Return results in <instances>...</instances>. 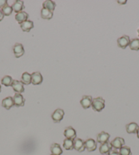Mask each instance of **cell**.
I'll list each match as a JSON object with an SVG mask.
<instances>
[{
  "label": "cell",
  "instance_id": "6da1fadb",
  "mask_svg": "<svg viewBox=\"0 0 139 155\" xmlns=\"http://www.w3.org/2000/svg\"><path fill=\"white\" fill-rule=\"evenodd\" d=\"M92 107L93 111L100 112L105 107V101L102 97H97L93 98Z\"/></svg>",
  "mask_w": 139,
  "mask_h": 155
},
{
  "label": "cell",
  "instance_id": "7a4b0ae2",
  "mask_svg": "<svg viewBox=\"0 0 139 155\" xmlns=\"http://www.w3.org/2000/svg\"><path fill=\"white\" fill-rule=\"evenodd\" d=\"M64 111L61 109H57L56 110L53 112L51 117L53 120V122L55 123L60 122L61 120H63V117L64 116Z\"/></svg>",
  "mask_w": 139,
  "mask_h": 155
},
{
  "label": "cell",
  "instance_id": "3957f363",
  "mask_svg": "<svg viewBox=\"0 0 139 155\" xmlns=\"http://www.w3.org/2000/svg\"><path fill=\"white\" fill-rule=\"evenodd\" d=\"M130 42V37L128 36H123L121 38L117 39V45L121 49H125L128 46H129Z\"/></svg>",
  "mask_w": 139,
  "mask_h": 155
},
{
  "label": "cell",
  "instance_id": "277c9868",
  "mask_svg": "<svg viewBox=\"0 0 139 155\" xmlns=\"http://www.w3.org/2000/svg\"><path fill=\"white\" fill-rule=\"evenodd\" d=\"M23 85L24 84L21 81H18V80H13V82L11 86L16 93L21 94V93L24 92V91H25V88H24Z\"/></svg>",
  "mask_w": 139,
  "mask_h": 155
},
{
  "label": "cell",
  "instance_id": "5b68a950",
  "mask_svg": "<svg viewBox=\"0 0 139 155\" xmlns=\"http://www.w3.org/2000/svg\"><path fill=\"white\" fill-rule=\"evenodd\" d=\"M73 144H74V149H75L76 151L79 152H83L85 150V141L82 140L80 138H75L73 140Z\"/></svg>",
  "mask_w": 139,
  "mask_h": 155
},
{
  "label": "cell",
  "instance_id": "8992f818",
  "mask_svg": "<svg viewBox=\"0 0 139 155\" xmlns=\"http://www.w3.org/2000/svg\"><path fill=\"white\" fill-rule=\"evenodd\" d=\"M13 52L15 57L17 58H19L21 56H23L25 53V49L22 44L16 43L13 47Z\"/></svg>",
  "mask_w": 139,
  "mask_h": 155
},
{
  "label": "cell",
  "instance_id": "52a82bcc",
  "mask_svg": "<svg viewBox=\"0 0 139 155\" xmlns=\"http://www.w3.org/2000/svg\"><path fill=\"white\" fill-rule=\"evenodd\" d=\"M12 98L13 101H14L15 106L17 107H23L25 105V100L21 94L16 93Z\"/></svg>",
  "mask_w": 139,
  "mask_h": 155
},
{
  "label": "cell",
  "instance_id": "ba28073f",
  "mask_svg": "<svg viewBox=\"0 0 139 155\" xmlns=\"http://www.w3.org/2000/svg\"><path fill=\"white\" fill-rule=\"evenodd\" d=\"M63 135L66 139L74 140L76 137V132L72 127H68L66 128L65 130H64Z\"/></svg>",
  "mask_w": 139,
  "mask_h": 155
},
{
  "label": "cell",
  "instance_id": "9c48e42d",
  "mask_svg": "<svg viewBox=\"0 0 139 155\" xmlns=\"http://www.w3.org/2000/svg\"><path fill=\"white\" fill-rule=\"evenodd\" d=\"M93 98L91 96H83L82 99L80 101V103L82 106V107L86 109L89 108L92 105Z\"/></svg>",
  "mask_w": 139,
  "mask_h": 155
},
{
  "label": "cell",
  "instance_id": "30bf717a",
  "mask_svg": "<svg viewBox=\"0 0 139 155\" xmlns=\"http://www.w3.org/2000/svg\"><path fill=\"white\" fill-rule=\"evenodd\" d=\"M43 81V77L39 72H34L31 74V84L35 85L41 84Z\"/></svg>",
  "mask_w": 139,
  "mask_h": 155
},
{
  "label": "cell",
  "instance_id": "8fae6325",
  "mask_svg": "<svg viewBox=\"0 0 139 155\" xmlns=\"http://www.w3.org/2000/svg\"><path fill=\"white\" fill-rule=\"evenodd\" d=\"M85 147L88 152L95 151L97 148V144L93 139H88L85 141Z\"/></svg>",
  "mask_w": 139,
  "mask_h": 155
},
{
  "label": "cell",
  "instance_id": "7c38bea8",
  "mask_svg": "<svg viewBox=\"0 0 139 155\" xmlns=\"http://www.w3.org/2000/svg\"><path fill=\"white\" fill-rule=\"evenodd\" d=\"M112 148L115 149H120L124 146L125 140L121 137H116L111 142Z\"/></svg>",
  "mask_w": 139,
  "mask_h": 155
},
{
  "label": "cell",
  "instance_id": "4fadbf2b",
  "mask_svg": "<svg viewBox=\"0 0 139 155\" xmlns=\"http://www.w3.org/2000/svg\"><path fill=\"white\" fill-rule=\"evenodd\" d=\"M2 106L6 109H7V110H9V109H11L13 106H15L13 98L11 97H8L6 98H5L4 99L2 100Z\"/></svg>",
  "mask_w": 139,
  "mask_h": 155
},
{
  "label": "cell",
  "instance_id": "5bb4252c",
  "mask_svg": "<svg viewBox=\"0 0 139 155\" xmlns=\"http://www.w3.org/2000/svg\"><path fill=\"white\" fill-rule=\"evenodd\" d=\"M28 18H29V15L26 12H24V11L18 12L15 15V19L19 24L23 23V22H25V21H27Z\"/></svg>",
  "mask_w": 139,
  "mask_h": 155
},
{
  "label": "cell",
  "instance_id": "9a60e30c",
  "mask_svg": "<svg viewBox=\"0 0 139 155\" xmlns=\"http://www.w3.org/2000/svg\"><path fill=\"white\" fill-rule=\"evenodd\" d=\"M12 8L13 9V11H15L17 13L22 12L23 10L25 9L23 2L21 1V0H17V1H15L14 2V4H12Z\"/></svg>",
  "mask_w": 139,
  "mask_h": 155
},
{
  "label": "cell",
  "instance_id": "2e32d148",
  "mask_svg": "<svg viewBox=\"0 0 139 155\" xmlns=\"http://www.w3.org/2000/svg\"><path fill=\"white\" fill-rule=\"evenodd\" d=\"M109 138H110V135L106 132H101L99 133L97 136V142L101 144L108 142Z\"/></svg>",
  "mask_w": 139,
  "mask_h": 155
},
{
  "label": "cell",
  "instance_id": "e0dca14e",
  "mask_svg": "<svg viewBox=\"0 0 139 155\" xmlns=\"http://www.w3.org/2000/svg\"><path fill=\"white\" fill-rule=\"evenodd\" d=\"M20 26H21V28L22 29V30L23 31H25V32H29V31H30L31 29H33L34 27V23L32 22L31 21H29V20L26 21L23 23L20 24Z\"/></svg>",
  "mask_w": 139,
  "mask_h": 155
},
{
  "label": "cell",
  "instance_id": "ac0fdd59",
  "mask_svg": "<svg viewBox=\"0 0 139 155\" xmlns=\"http://www.w3.org/2000/svg\"><path fill=\"white\" fill-rule=\"evenodd\" d=\"M112 150V146L111 143L106 142L104 143L101 144V146H100V148H99V150H100V152L102 154H108Z\"/></svg>",
  "mask_w": 139,
  "mask_h": 155
},
{
  "label": "cell",
  "instance_id": "d6986e66",
  "mask_svg": "<svg viewBox=\"0 0 139 155\" xmlns=\"http://www.w3.org/2000/svg\"><path fill=\"white\" fill-rule=\"evenodd\" d=\"M139 128L138 125L135 122H131L130 124H128L125 127L126 129V131L129 134H132V133H136L138 129Z\"/></svg>",
  "mask_w": 139,
  "mask_h": 155
},
{
  "label": "cell",
  "instance_id": "ffe728a7",
  "mask_svg": "<svg viewBox=\"0 0 139 155\" xmlns=\"http://www.w3.org/2000/svg\"><path fill=\"white\" fill-rule=\"evenodd\" d=\"M50 152L53 155H61L63 153L62 149L61 148V146L58 143H53L50 146Z\"/></svg>",
  "mask_w": 139,
  "mask_h": 155
},
{
  "label": "cell",
  "instance_id": "44dd1931",
  "mask_svg": "<svg viewBox=\"0 0 139 155\" xmlns=\"http://www.w3.org/2000/svg\"><path fill=\"white\" fill-rule=\"evenodd\" d=\"M42 6H43V8L53 12L56 7V4L54 2L51 1V0H47V1L44 2V3L42 4Z\"/></svg>",
  "mask_w": 139,
  "mask_h": 155
},
{
  "label": "cell",
  "instance_id": "7402d4cb",
  "mask_svg": "<svg viewBox=\"0 0 139 155\" xmlns=\"http://www.w3.org/2000/svg\"><path fill=\"white\" fill-rule=\"evenodd\" d=\"M53 16V12H51L50 11V10H48L44 8H42L41 10V17L43 18V19L50 20L52 18Z\"/></svg>",
  "mask_w": 139,
  "mask_h": 155
},
{
  "label": "cell",
  "instance_id": "603a6c76",
  "mask_svg": "<svg viewBox=\"0 0 139 155\" xmlns=\"http://www.w3.org/2000/svg\"><path fill=\"white\" fill-rule=\"evenodd\" d=\"M21 82L25 85H29L31 83V74L28 73H23L22 77H21Z\"/></svg>",
  "mask_w": 139,
  "mask_h": 155
},
{
  "label": "cell",
  "instance_id": "cb8c5ba5",
  "mask_svg": "<svg viewBox=\"0 0 139 155\" xmlns=\"http://www.w3.org/2000/svg\"><path fill=\"white\" fill-rule=\"evenodd\" d=\"M63 148L67 150H71L74 149V144H73V140H69V139H65L63 141Z\"/></svg>",
  "mask_w": 139,
  "mask_h": 155
},
{
  "label": "cell",
  "instance_id": "d4e9b609",
  "mask_svg": "<svg viewBox=\"0 0 139 155\" xmlns=\"http://www.w3.org/2000/svg\"><path fill=\"white\" fill-rule=\"evenodd\" d=\"M130 49L133 51L139 50V38H134L130 41L129 45Z\"/></svg>",
  "mask_w": 139,
  "mask_h": 155
},
{
  "label": "cell",
  "instance_id": "484cf974",
  "mask_svg": "<svg viewBox=\"0 0 139 155\" xmlns=\"http://www.w3.org/2000/svg\"><path fill=\"white\" fill-rule=\"evenodd\" d=\"M1 82H2V84L5 85V86H6V87L11 86L12 82H13V79L10 76L6 75V76L4 77L2 79Z\"/></svg>",
  "mask_w": 139,
  "mask_h": 155
},
{
  "label": "cell",
  "instance_id": "4316f807",
  "mask_svg": "<svg viewBox=\"0 0 139 155\" xmlns=\"http://www.w3.org/2000/svg\"><path fill=\"white\" fill-rule=\"evenodd\" d=\"M119 155H132L130 148L128 146H123L119 149Z\"/></svg>",
  "mask_w": 139,
  "mask_h": 155
},
{
  "label": "cell",
  "instance_id": "83f0119b",
  "mask_svg": "<svg viewBox=\"0 0 139 155\" xmlns=\"http://www.w3.org/2000/svg\"><path fill=\"white\" fill-rule=\"evenodd\" d=\"M1 10L4 16H10V15H12L13 9H12V6H10L8 4L6 6H4L3 8H2Z\"/></svg>",
  "mask_w": 139,
  "mask_h": 155
},
{
  "label": "cell",
  "instance_id": "f1b7e54d",
  "mask_svg": "<svg viewBox=\"0 0 139 155\" xmlns=\"http://www.w3.org/2000/svg\"><path fill=\"white\" fill-rule=\"evenodd\" d=\"M8 5V1L7 0H0V9L3 8L4 6Z\"/></svg>",
  "mask_w": 139,
  "mask_h": 155
},
{
  "label": "cell",
  "instance_id": "f546056e",
  "mask_svg": "<svg viewBox=\"0 0 139 155\" xmlns=\"http://www.w3.org/2000/svg\"><path fill=\"white\" fill-rule=\"evenodd\" d=\"M108 155H119V152L116 151V150H113V151H111L108 153Z\"/></svg>",
  "mask_w": 139,
  "mask_h": 155
},
{
  "label": "cell",
  "instance_id": "4dcf8cb0",
  "mask_svg": "<svg viewBox=\"0 0 139 155\" xmlns=\"http://www.w3.org/2000/svg\"><path fill=\"white\" fill-rule=\"evenodd\" d=\"M4 15L3 13H2L1 9H0V21H2L4 19Z\"/></svg>",
  "mask_w": 139,
  "mask_h": 155
},
{
  "label": "cell",
  "instance_id": "1f68e13d",
  "mask_svg": "<svg viewBox=\"0 0 139 155\" xmlns=\"http://www.w3.org/2000/svg\"><path fill=\"white\" fill-rule=\"evenodd\" d=\"M126 2H127V1L126 0H125V1H117V3L118 4H126Z\"/></svg>",
  "mask_w": 139,
  "mask_h": 155
},
{
  "label": "cell",
  "instance_id": "d6a6232c",
  "mask_svg": "<svg viewBox=\"0 0 139 155\" xmlns=\"http://www.w3.org/2000/svg\"><path fill=\"white\" fill-rule=\"evenodd\" d=\"M136 135H137V137L139 139V128L137 130V131H136Z\"/></svg>",
  "mask_w": 139,
  "mask_h": 155
},
{
  "label": "cell",
  "instance_id": "836d02e7",
  "mask_svg": "<svg viewBox=\"0 0 139 155\" xmlns=\"http://www.w3.org/2000/svg\"><path fill=\"white\" fill-rule=\"evenodd\" d=\"M1 91H2V86L0 85V92H1Z\"/></svg>",
  "mask_w": 139,
  "mask_h": 155
},
{
  "label": "cell",
  "instance_id": "e575fe53",
  "mask_svg": "<svg viewBox=\"0 0 139 155\" xmlns=\"http://www.w3.org/2000/svg\"><path fill=\"white\" fill-rule=\"evenodd\" d=\"M137 32H138V36H139V29H138V31H137Z\"/></svg>",
  "mask_w": 139,
  "mask_h": 155
},
{
  "label": "cell",
  "instance_id": "d590c367",
  "mask_svg": "<svg viewBox=\"0 0 139 155\" xmlns=\"http://www.w3.org/2000/svg\"><path fill=\"white\" fill-rule=\"evenodd\" d=\"M50 155H53V154H50Z\"/></svg>",
  "mask_w": 139,
  "mask_h": 155
}]
</instances>
